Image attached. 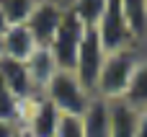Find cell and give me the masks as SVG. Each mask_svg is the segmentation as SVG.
Wrapping results in <instances>:
<instances>
[{
  "label": "cell",
  "instance_id": "cell-1",
  "mask_svg": "<svg viewBox=\"0 0 147 137\" xmlns=\"http://www.w3.org/2000/svg\"><path fill=\"white\" fill-rule=\"evenodd\" d=\"M142 47H124L119 52H109L103 65H101V73H98V83H96V91L93 96L101 98V101H119L129 85V78L134 73V67L142 62Z\"/></svg>",
  "mask_w": 147,
  "mask_h": 137
},
{
  "label": "cell",
  "instance_id": "cell-2",
  "mask_svg": "<svg viewBox=\"0 0 147 137\" xmlns=\"http://www.w3.org/2000/svg\"><path fill=\"white\" fill-rule=\"evenodd\" d=\"M44 96L52 101V106H54L62 117H83V114L88 111L90 101L96 98V96L75 78V73H70V70H59V73L52 78V83L47 85Z\"/></svg>",
  "mask_w": 147,
  "mask_h": 137
},
{
  "label": "cell",
  "instance_id": "cell-3",
  "mask_svg": "<svg viewBox=\"0 0 147 137\" xmlns=\"http://www.w3.org/2000/svg\"><path fill=\"white\" fill-rule=\"evenodd\" d=\"M62 114L52 106V101L44 93L31 96L28 101H21V117H18V127L28 130L31 137H54L59 127Z\"/></svg>",
  "mask_w": 147,
  "mask_h": 137
},
{
  "label": "cell",
  "instance_id": "cell-4",
  "mask_svg": "<svg viewBox=\"0 0 147 137\" xmlns=\"http://www.w3.org/2000/svg\"><path fill=\"white\" fill-rule=\"evenodd\" d=\"M85 31H88V26L70 10V5H67V13H65V21H62V26H59V31H57V36H54V41H52V54H54V60H57V65H59V70H75V62H78V52H80V44H83V36H85Z\"/></svg>",
  "mask_w": 147,
  "mask_h": 137
},
{
  "label": "cell",
  "instance_id": "cell-5",
  "mask_svg": "<svg viewBox=\"0 0 147 137\" xmlns=\"http://www.w3.org/2000/svg\"><path fill=\"white\" fill-rule=\"evenodd\" d=\"M65 13H67V3H59V0H36L26 26L31 31V36L36 39L39 47H52L62 21H65Z\"/></svg>",
  "mask_w": 147,
  "mask_h": 137
},
{
  "label": "cell",
  "instance_id": "cell-6",
  "mask_svg": "<svg viewBox=\"0 0 147 137\" xmlns=\"http://www.w3.org/2000/svg\"><path fill=\"white\" fill-rule=\"evenodd\" d=\"M96 31H98V39H101L106 54L119 52L124 47H134L132 34H129L127 21H124V13H121V0H109L106 3V10H103L101 21L96 23Z\"/></svg>",
  "mask_w": 147,
  "mask_h": 137
},
{
  "label": "cell",
  "instance_id": "cell-7",
  "mask_svg": "<svg viewBox=\"0 0 147 137\" xmlns=\"http://www.w3.org/2000/svg\"><path fill=\"white\" fill-rule=\"evenodd\" d=\"M106 60V49L98 39V31L96 28H88L85 36H83V44H80V52H78V62H75V78L93 93L96 91V83H98V73H101V65Z\"/></svg>",
  "mask_w": 147,
  "mask_h": 137
},
{
  "label": "cell",
  "instance_id": "cell-8",
  "mask_svg": "<svg viewBox=\"0 0 147 137\" xmlns=\"http://www.w3.org/2000/svg\"><path fill=\"white\" fill-rule=\"evenodd\" d=\"M0 80H3V85H5L18 101H28L31 96H36V88H34V83H31V75H28L26 62L0 57Z\"/></svg>",
  "mask_w": 147,
  "mask_h": 137
},
{
  "label": "cell",
  "instance_id": "cell-9",
  "mask_svg": "<svg viewBox=\"0 0 147 137\" xmlns=\"http://www.w3.org/2000/svg\"><path fill=\"white\" fill-rule=\"evenodd\" d=\"M36 39L31 36L28 26L26 23H18V26H8L3 31V57L8 60H18V62H26L34 49H36Z\"/></svg>",
  "mask_w": 147,
  "mask_h": 137
},
{
  "label": "cell",
  "instance_id": "cell-10",
  "mask_svg": "<svg viewBox=\"0 0 147 137\" xmlns=\"http://www.w3.org/2000/svg\"><path fill=\"white\" fill-rule=\"evenodd\" d=\"M26 67H28V75H31V83H34L36 93H44L47 85L52 83V78L59 73V65H57L49 47H36L34 54L26 60Z\"/></svg>",
  "mask_w": 147,
  "mask_h": 137
},
{
  "label": "cell",
  "instance_id": "cell-11",
  "mask_svg": "<svg viewBox=\"0 0 147 137\" xmlns=\"http://www.w3.org/2000/svg\"><path fill=\"white\" fill-rule=\"evenodd\" d=\"M109 104V137H134L137 135V117L129 104L119 101H106Z\"/></svg>",
  "mask_w": 147,
  "mask_h": 137
},
{
  "label": "cell",
  "instance_id": "cell-12",
  "mask_svg": "<svg viewBox=\"0 0 147 137\" xmlns=\"http://www.w3.org/2000/svg\"><path fill=\"white\" fill-rule=\"evenodd\" d=\"M121 13L134 44H142L147 36V0H121Z\"/></svg>",
  "mask_w": 147,
  "mask_h": 137
},
{
  "label": "cell",
  "instance_id": "cell-13",
  "mask_svg": "<svg viewBox=\"0 0 147 137\" xmlns=\"http://www.w3.org/2000/svg\"><path fill=\"white\" fill-rule=\"evenodd\" d=\"M124 104H129L134 111H145L147 109V60L142 57V62L134 67L132 78H129V85L121 96Z\"/></svg>",
  "mask_w": 147,
  "mask_h": 137
},
{
  "label": "cell",
  "instance_id": "cell-14",
  "mask_svg": "<svg viewBox=\"0 0 147 137\" xmlns=\"http://www.w3.org/2000/svg\"><path fill=\"white\" fill-rule=\"evenodd\" d=\"M83 132L85 137H109V104L93 98L88 111L83 114Z\"/></svg>",
  "mask_w": 147,
  "mask_h": 137
},
{
  "label": "cell",
  "instance_id": "cell-15",
  "mask_svg": "<svg viewBox=\"0 0 147 137\" xmlns=\"http://www.w3.org/2000/svg\"><path fill=\"white\" fill-rule=\"evenodd\" d=\"M106 3L109 0H70L67 5L88 28H96V23L101 21V16L106 10Z\"/></svg>",
  "mask_w": 147,
  "mask_h": 137
},
{
  "label": "cell",
  "instance_id": "cell-16",
  "mask_svg": "<svg viewBox=\"0 0 147 137\" xmlns=\"http://www.w3.org/2000/svg\"><path fill=\"white\" fill-rule=\"evenodd\" d=\"M36 0H0V10L8 21V26H18V23H26L31 10H34Z\"/></svg>",
  "mask_w": 147,
  "mask_h": 137
},
{
  "label": "cell",
  "instance_id": "cell-17",
  "mask_svg": "<svg viewBox=\"0 0 147 137\" xmlns=\"http://www.w3.org/2000/svg\"><path fill=\"white\" fill-rule=\"evenodd\" d=\"M18 117H21V101H18L10 91L3 85V80H0V119L18 124Z\"/></svg>",
  "mask_w": 147,
  "mask_h": 137
},
{
  "label": "cell",
  "instance_id": "cell-18",
  "mask_svg": "<svg viewBox=\"0 0 147 137\" xmlns=\"http://www.w3.org/2000/svg\"><path fill=\"white\" fill-rule=\"evenodd\" d=\"M54 137H85V132H83V117H62Z\"/></svg>",
  "mask_w": 147,
  "mask_h": 137
},
{
  "label": "cell",
  "instance_id": "cell-19",
  "mask_svg": "<svg viewBox=\"0 0 147 137\" xmlns=\"http://www.w3.org/2000/svg\"><path fill=\"white\" fill-rule=\"evenodd\" d=\"M134 137H147V109L140 111V117H137V135Z\"/></svg>",
  "mask_w": 147,
  "mask_h": 137
},
{
  "label": "cell",
  "instance_id": "cell-20",
  "mask_svg": "<svg viewBox=\"0 0 147 137\" xmlns=\"http://www.w3.org/2000/svg\"><path fill=\"white\" fill-rule=\"evenodd\" d=\"M16 130H18V124L0 119V137H13V132H16Z\"/></svg>",
  "mask_w": 147,
  "mask_h": 137
},
{
  "label": "cell",
  "instance_id": "cell-21",
  "mask_svg": "<svg viewBox=\"0 0 147 137\" xmlns=\"http://www.w3.org/2000/svg\"><path fill=\"white\" fill-rule=\"evenodd\" d=\"M13 137H31V132H28V130H23V127H18V130L13 132Z\"/></svg>",
  "mask_w": 147,
  "mask_h": 137
},
{
  "label": "cell",
  "instance_id": "cell-22",
  "mask_svg": "<svg viewBox=\"0 0 147 137\" xmlns=\"http://www.w3.org/2000/svg\"><path fill=\"white\" fill-rule=\"evenodd\" d=\"M8 28V21H5V16H3V10H0V34Z\"/></svg>",
  "mask_w": 147,
  "mask_h": 137
},
{
  "label": "cell",
  "instance_id": "cell-23",
  "mask_svg": "<svg viewBox=\"0 0 147 137\" xmlns=\"http://www.w3.org/2000/svg\"><path fill=\"white\" fill-rule=\"evenodd\" d=\"M140 47H142V54H145V60H147V36H145V41H142Z\"/></svg>",
  "mask_w": 147,
  "mask_h": 137
},
{
  "label": "cell",
  "instance_id": "cell-24",
  "mask_svg": "<svg viewBox=\"0 0 147 137\" xmlns=\"http://www.w3.org/2000/svg\"><path fill=\"white\" fill-rule=\"evenodd\" d=\"M0 57H3V34H0Z\"/></svg>",
  "mask_w": 147,
  "mask_h": 137
}]
</instances>
